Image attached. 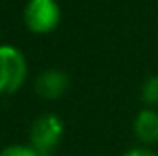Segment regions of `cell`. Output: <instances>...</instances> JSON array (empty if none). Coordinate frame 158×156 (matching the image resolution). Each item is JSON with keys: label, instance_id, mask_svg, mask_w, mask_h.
Returning a JSON list of instances; mask_svg holds the SVG:
<instances>
[{"label": "cell", "instance_id": "cell-1", "mask_svg": "<svg viewBox=\"0 0 158 156\" xmlns=\"http://www.w3.org/2000/svg\"><path fill=\"white\" fill-rule=\"evenodd\" d=\"M64 134V123L55 114H40L30 129V147L39 156H53Z\"/></svg>", "mask_w": 158, "mask_h": 156}, {"label": "cell", "instance_id": "cell-2", "mask_svg": "<svg viewBox=\"0 0 158 156\" xmlns=\"http://www.w3.org/2000/svg\"><path fill=\"white\" fill-rule=\"evenodd\" d=\"M28 77V63L24 53L11 46H0V94L11 96L15 94Z\"/></svg>", "mask_w": 158, "mask_h": 156}, {"label": "cell", "instance_id": "cell-3", "mask_svg": "<svg viewBox=\"0 0 158 156\" xmlns=\"http://www.w3.org/2000/svg\"><path fill=\"white\" fill-rule=\"evenodd\" d=\"M61 22V7L55 0H30L24 7V24L31 33H50Z\"/></svg>", "mask_w": 158, "mask_h": 156}, {"label": "cell", "instance_id": "cell-4", "mask_svg": "<svg viewBox=\"0 0 158 156\" xmlns=\"http://www.w3.org/2000/svg\"><path fill=\"white\" fill-rule=\"evenodd\" d=\"M68 90V76L61 70H46L35 79V92L42 99L55 101Z\"/></svg>", "mask_w": 158, "mask_h": 156}, {"label": "cell", "instance_id": "cell-5", "mask_svg": "<svg viewBox=\"0 0 158 156\" xmlns=\"http://www.w3.org/2000/svg\"><path fill=\"white\" fill-rule=\"evenodd\" d=\"M134 134L143 143L158 142V112L153 109L142 110L134 119Z\"/></svg>", "mask_w": 158, "mask_h": 156}, {"label": "cell", "instance_id": "cell-6", "mask_svg": "<svg viewBox=\"0 0 158 156\" xmlns=\"http://www.w3.org/2000/svg\"><path fill=\"white\" fill-rule=\"evenodd\" d=\"M142 99L149 107H158V76H153L145 81L142 88Z\"/></svg>", "mask_w": 158, "mask_h": 156}, {"label": "cell", "instance_id": "cell-7", "mask_svg": "<svg viewBox=\"0 0 158 156\" xmlns=\"http://www.w3.org/2000/svg\"><path fill=\"white\" fill-rule=\"evenodd\" d=\"M0 156H39L30 145H9L0 151Z\"/></svg>", "mask_w": 158, "mask_h": 156}, {"label": "cell", "instance_id": "cell-8", "mask_svg": "<svg viewBox=\"0 0 158 156\" xmlns=\"http://www.w3.org/2000/svg\"><path fill=\"white\" fill-rule=\"evenodd\" d=\"M123 156H156V154L153 151H149V149H131Z\"/></svg>", "mask_w": 158, "mask_h": 156}]
</instances>
